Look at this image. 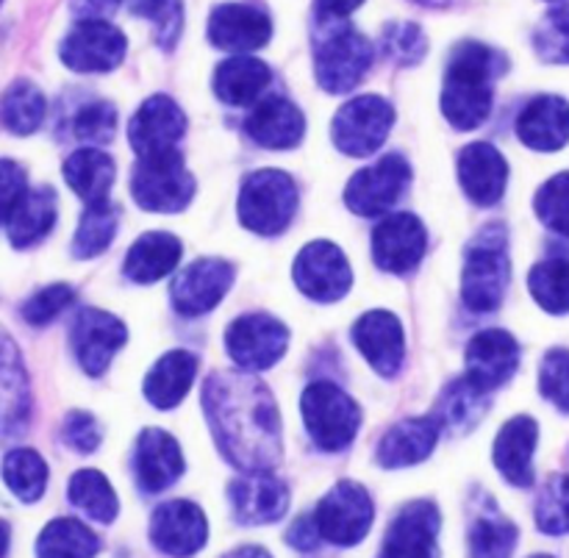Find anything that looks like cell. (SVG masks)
Listing matches in <instances>:
<instances>
[{
  "instance_id": "cell-1",
  "label": "cell",
  "mask_w": 569,
  "mask_h": 558,
  "mask_svg": "<svg viewBox=\"0 0 569 558\" xmlns=\"http://www.w3.org/2000/svg\"><path fill=\"white\" fill-rule=\"evenodd\" d=\"M203 411L222 456L242 472H270L281 459V415L250 372H211Z\"/></svg>"
},
{
  "instance_id": "cell-2",
  "label": "cell",
  "mask_w": 569,
  "mask_h": 558,
  "mask_svg": "<svg viewBox=\"0 0 569 558\" xmlns=\"http://www.w3.org/2000/svg\"><path fill=\"white\" fill-rule=\"evenodd\" d=\"M506 72V59L481 42H465L450 56L442 87V114L459 131L483 126L492 111V87Z\"/></svg>"
},
{
  "instance_id": "cell-3",
  "label": "cell",
  "mask_w": 569,
  "mask_h": 558,
  "mask_svg": "<svg viewBox=\"0 0 569 558\" xmlns=\"http://www.w3.org/2000/svg\"><path fill=\"white\" fill-rule=\"evenodd\" d=\"M509 237L500 222H492L467 248L465 272H461V298L467 309L476 315L498 311L509 289Z\"/></svg>"
},
{
  "instance_id": "cell-4",
  "label": "cell",
  "mask_w": 569,
  "mask_h": 558,
  "mask_svg": "<svg viewBox=\"0 0 569 558\" xmlns=\"http://www.w3.org/2000/svg\"><path fill=\"white\" fill-rule=\"evenodd\" d=\"M376 59L365 33L345 22H320L315 31V76L331 94H345L361 83Z\"/></svg>"
},
{
  "instance_id": "cell-5",
  "label": "cell",
  "mask_w": 569,
  "mask_h": 558,
  "mask_svg": "<svg viewBox=\"0 0 569 558\" xmlns=\"http://www.w3.org/2000/svg\"><path fill=\"white\" fill-rule=\"evenodd\" d=\"M131 195L144 211L172 215L192 203L194 178L178 150L137 159L131 172Z\"/></svg>"
},
{
  "instance_id": "cell-6",
  "label": "cell",
  "mask_w": 569,
  "mask_h": 558,
  "mask_svg": "<svg viewBox=\"0 0 569 558\" xmlns=\"http://www.w3.org/2000/svg\"><path fill=\"white\" fill-rule=\"evenodd\" d=\"M298 211V187L281 170H259L242 183L239 220L248 231L276 237L289 228Z\"/></svg>"
},
{
  "instance_id": "cell-7",
  "label": "cell",
  "mask_w": 569,
  "mask_h": 558,
  "mask_svg": "<svg viewBox=\"0 0 569 558\" xmlns=\"http://www.w3.org/2000/svg\"><path fill=\"white\" fill-rule=\"evenodd\" d=\"M303 420L317 448L339 454L353 445L361 426V411L342 389L328 381H317L303 392Z\"/></svg>"
},
{
  "instance_id": "cell-8",
  "label": "cell",
  "mask_w": 569,
  "mask_h": 558,
  "mask_svg": "<svg viewBox=\"0 0 569 558\" xmlns=\"http://www.w3.org/2000/svg\"><path fill=\"white\" fill-rule=\"evenodd\" d=\"M395 126V109L378 94H361L345 103L331 122L333 145L345 156L365 159L372 156Z\"/></svg>"
},
{
  "instance_id": "cell-9",
  "label": "cell",
  "mask_w": 569,
  "mask_h": 558,
  "mask_svg": "<svg viewBox=\"0 0 569 558\" xmlns=\"http://www.w3.org/2000/svg\"><path fill=\"white\" fill-rule=\"evenodd\" d=\"M315 520L326 542L350 548V545H359L370 534L372 520H376V506H372L370 492L361 484L339 481L320 500Z\"/></svg>"
},
{
  "instance_id": "cell-10",
  "label": "cell",
  "mask_w": 569,
  "mask_h": 558,
  "mask_svg": "<svg viewBox=\"0 0 569 558\" xmlns=\"http://www.w3.org/2000/svg\"><path fill=\"white\" fill-rule=\"evenodd\" d=\"M411 183V167L403 156H383L376 165L365 167L350 178L345 189V203L361 217H378L392 209Z\"/></svg>"
},
{
  "instance_id": "cell-11",
  "label": "cell",
  "mask_w": 569,
  "mask_h": 558,
  "mask_svg": "<svg viewBox=\"0 0 569 558\" xmlns=\"http://www.w3.org/2000/svg\"><path fill=\"white\" fill-rule=\"evenodd\" d=\"M287 326L270 315H244L233 320L226 331L228 356L244 372L270 370L287 353Z\"/></svg>"
},
{
  "instance_id": "cell-12",
  "label": "cell",
  "mask_w": 569,
  "mask_h": 558,
  "mask_svg": "<svg viewBox=\"0 0 569 558\" xmlns=\"http://www.w3.org/2000/svg\"><path fill=\"white\" fill-rule=\"evenodd\" d=\"M295 283L300 292L320 303H333L345 298L353 287V270L342 250L331 242H311L295 259Z\"/></svg>"
},
{
  "instance_id": "cell-13",
  "label": "cell",
  "mask_w": 569,
  "mask_h": 558,
  "mask_svg": "<svg viewBox=\"0 0 569 558\" xmlns=\"http://www.w3.org/2000/svg\"><path fill=\"white\" fill-rule=\"evenodd\" d=\"M126 33L109 20H81L61 42V61L76 72H109L126 59Z\"/></svg>"
},
{
  "instance_id": "cell-14",
  "label": "cell",
  "mask_w": 569,
  "mask_h": 558,
  "mask_svg": "<svg viewBox=\"0 0 569 558\" xmlns=\"http://www.w3.org/2000/svg\"><path fill=\"white\" fill-rule=\"evenodd\" d=\"M183 133H187V117H183L181 106L167 94H153L131 117L128 142H131L137 159H144V156L176 150Z\"/></svg>"
},
{
  "instance_id": "cell-15",
  "label": "cell",
  "mask_w": 569,
  "mask_h": 558,
  "mask_svg": "<svg viewBox=\"0 0 569 558\" xmlns=\"http://www.w3.org/2000/svg\"><path fill=\"white\" fill-rule=\"evenodd\" d=\"M439 526L442 517L431 500L403 506L383 537L378 558H439Z\"/></svg>"
},
{
  "instance_id": "cell-16",
  "label": "cell",
  "mask_w": 569,
  "mask_h": 558,
  "mask_svg": "<svg viewBox=\"0 0 569 558\" xmlns=\"http://www.w3.org/2000/svg\"><path fill=\"white\" fill-rule=\"evenodd\" d=\"M233 283V267L226 259H200L172 281V306L178 315L198 317L214 309Z\"/></svg>"
},
{
  "instance_id": "cell-17",
  "label": "cell",
  "mask_w": 569,
  "mask_h": 558,
  "mask_svg": "<svg viewBox=\"0 0 569 558\" xmlns=\"http://www.w3.org/2000/svg\"><path fill=\"white\" fill-rule=\"evenodd\" d=\"M272 22L256 3H222L209 17V39L228 53H250L270 42Z\"/></svg>"
},
{
  "instance_id": "cell-18",
  "label": "cell",
  "mask_w": 569,
  "mask_h": 558,
  "mask_svg": "<svg viewBox=\"0 0 569 558\" xmlns=\"http://www.w3.org/2000/svg\"><path fill=\"white\" fill-rule=\"evenodd\" d=\"M426 228L415 215H392L372 231V259L383 272L406 276L426 256Z\"/></svg>"
},
{
  "instance_id": "cell-19",
  "label": "cell",
  "mask_w": 569,
  "mask_h": 558,
  "mask_svg": "<svg viewBox=\"0 0 569 558\" xmlns=\"http://www.w3.org/2000/svg\"><path fill=\"white\" fill-rule=\"evenodd\" d=\"M209 526L203 511L189 500H170L159 506L150 520V539L156 548L170 558H189L203 550Z\"/></svg>"
},
{
  "instance_id": "cell-20",
  "label": "cell",
  "mask_w": 569,
  "mask_h": 558,
  "mask_svg": "<svg viewBox=\"0 0 569 558\" xmlns=\"http://www.w3.org/2000/svg\"><path fill=\"white\" fill-rule=\"evenodd\" d=\"M126 342V326L100 309H83L72 322V350L87 376H103L111 356Z\"/></svg>"
},
{
  "instance_id": "cell-21",
  "label": "cell",
  "mask_w": 569,
  "mask_h": 558,
  "mask_svg": "<svg viewBox=\"0 0 569 558\" xmlns=\"http://www.w3.org/2000/svg\"><path fill=\"white\" fill-rule=\"evenodd\" d=\"M520 367V345L506 331H481L467 345L465 378L481 392L503 387Z\"/></svg>"
},
{
  "instance_id": "cell-22",
  "label": "cell",
  "mask_w": 569,
  "mask_h": 558,
  "mask_svg": "<svg viewBox=\"0 0 569 558\" xmlns=\"http://www.w3.org/2000/svg\"><path fill=\"white\" fill-rule=\"evenodd\" d=\"M353 342L378 376H398L403 365V328L392 311L378 309L361 315L353 326Z\"/></svg>"
},
{
  "instance_id": "cell-23",
  "label": "cell",
  "mask_w": 569,
  "mask_h": 558,
  "mask_svg": "<svg viewBox=\"0 0 569 558\" xmlns=\"http://www.w3.org/2000/svg\"><path fill=\"white\" fill-rule=\"evenodd\" d=\"M233 511L244 526H270L287 515L289 492L270 472H242V478L228 487Z\"/></svg>"
},
{
  "instance_id": "cell-24",
  "label": "cell",
  "mask_w": 569,
  "mask_h": 558,
  "mask_svg": "<svg viewBox=\"0 0 569 558\" xmlns=\"http://www.w3.org/2000/svg\"><path fill=\"white\" fill-rule=\"evenodd\" d=\"M133 472L142 492L159 495L170 489L183 472V456L176 439L159 428L139 434L137 450H133Z\"/></svg>"
},
{
  "instance_id": "cell-25",
  "label": "cell",
  "mask_w": 569,
  "mask_h": 558,
  "mask_svg": "<svg viewBox=\"0 0 569 558\" xmlns=\"http://www.w3.org/2000/svg\"><path fill=\"white\" fill-rule=\"evenodd\" d=\"M459 181L472 203L495 206L506 195L509 165L495 145L472 142L459 156Z\"/></svg>"
},
{
  "instance_id": "cell-26",
  "label": "cell",
  "mask_w": 569,
  "mask_h": 558,
  "mask_svg": "<svg viewBox=\"0 0 569 558\" xmlns=\"http://www.w3.org/2000/svg\"><path fill=\"white\" fill-rule=\"evenodd\" d=\"M244 131L256 145L270 150H289L303 142L306 117L292 100L267 98L256 106L253 114L244 122Z\"/></svg>"
},
{
  "instance_id": "cell-27",
  "label": "cell",
  "mask_w": 569,
  "mask_h": 558,
  "mask_svg": "<svg viewBox=\"0 0 569 558\" xmlns=\"http://www.w3.org/2000/svg\"><path fill=\"white\" fill-rule=\"evenodd\" d=\"M517 137L533 150H559L569 142V103L559 94H539L517 117Z\"/></svg>"
},
{
  "instance_id": "cell-28",
  "label": "cell",
  "mask_w": 569,
  "mask_h": 558,
  "mask_svg": "<svg viewBox=\"0 0 569 558\" xmlns=\"http://www.w3.org/2000/svg\"><path fill=\"white\" fill-rule=\"evenodd\" d=\"M539 428L531 417H515L500 428L495 439V467L515 487L528 489L533 484V450H537Z\"/></svg>"
},
{
  "instance_id": "cell-29",
  "label": "cell",
  "mask_w": 569,
  "mask_h": 558,
  "mask_svg": "<svg viewBox=\"0 0 569 558\" xmlns=\"http://www.w3.org/2000/svg\"><path fill=\"white\" fill-rule=\"evenodd\" d=\"M439 426L433 417H415L400 426L389 428L387 437L378 445V465L387 470H400V467L420 465L437 448Z\"/></svg>"
},
{
  "instance_id": "cell-30",
  "label": "cell",
  "mask_w": 569,
  "mask_h": 558,
  "mask_svg": "<svg viewBox=\"0 0 569 558\" xmlns=\"http://www.w3.org/2000/svg\"><path fill=\"white\" fill-rule=\"evenodd\" d=\"M194 372H198V359L187 350H172V353L161 356L144 378V398L156 409H172L192 389Z\"/></svg>"
},
{
  "instance_id": "cell-31",
  "label": "cell",
  "mask_w": 569,
  "mask_h": 558,
  "mask_svg": "<svg viewBox=\"0 0 569 558\" xmlns=\"http://www.w3.org/2000/svg\"><path fill=\"white\" fill-rule=\"evenodd\" d=\"M181 261V242L172 233L153 231L133 242L126 256V276L137 283H153L170 276Z\"/></svg>"
},
{
  "instance_id": "cell-32",
  "label": "cell",
  "mask_w": 569,
  "mask_h": 558,
  "mask_svg": "<svg viewBox=\"0 0 569 558\" xmlns=\"http://www.w3.org/2000/svg\"><path fill=\"white\" fill-rule=\"evenodd\" d=\"M270 83V67L250 56H233L214 72V92L228 106H248L261 98Z\"/></svg>"
},
{
  "instance_id": "cell-33",
  "label": "cell",
  "mask_w": 569,
  "mask_h": 558,
  "mask_svg": "<svg viewBox=\"0 0 569 558\" xmlns=\"http://www.w3.org/2000/svg\"><path fill=\"white\" fill-rule=\"evenodd\" d=\"M64 178L87 206L106 203L114 183V161L98 148H81L64 161Z\"/></svg>"
},
{
  "instance_id": "cell-34",
  "label": "cell",
  "mask_w": 569,
  "mask_h": 558,
  "mask_svg": "<svg viewBox=\"0 0 569 558\" xmlns=\"http://www.w3.org/2000/svg\"><path fill=\"white\" fill-rule=\"evenodd\" d=\"M56 222V192L50 187L28 189L26 198L9 217V242L14 248H31L42 242Z\"/></svg>"
},
{
  "instance_id": "cell-35",
  "label": "cell",
  "mask_w": 569,
  "mask_h": 558,
  "mask_svg": "<svg viewBox=\"0 0 569 558\" xmlns=\"http://www.w3.org/2000/svg\"><path fill=\"white\" fill-rule=\"evenodd\" d=\"M489 409L487 392L470 383L467 378H459L456 383H450L445 389V395L439 398L437 411H433V420H437L439 431L450 434H465L470 428H476V422L481 420L483 411Z\"/></svg>"
},
{
  "instance_id": "cell-36",
  "label": "cell",
  "mask_w": 569,
  "mask_h": 558,
  "mask_svg": "<svg viewBox=\"0 0 569 558\" xmlns=\"http://www.w3.org/2000/svg\"><path fill=\"white\" fill-rule=\"evenodd\" d=\"M98 550L100 539L72 517L48 522L37 542V558H94Z\"/></svg>"
},
{
  "instance_id": "cell-37",
  "label": "cell",
  "mask_w": 569,
  "mask_h": 558,
  "mask_svg": "<svg viewBox=\"0 0 569 558\" xmlns=\"http://www.w3.org/2000/svg\"><path fill=\"white\" fill-rule=\"evenodd\" d=\"M44 120V94L31 81H17L0 98V126L17 137H28Z\"/></svg>"
},
{
  "instance_id": "cell-38",
  "label": "cell",
  "mask_w": 569,
  "mask_h": 558,
  "mask_svg": "<svg viewBox=\"0 0 569 558\" xmlns=\"http://www.w3.org/2000/svg\"><path fill=\"white\" fill-rule=\"evenodd\" d=\"M70 504L98 522H111L120 511L114 489L98 470H78L70 478Z\"/></svg>"
},
{
  "instance_id": "cell-39",
  "label": "cell",
  "mask_w": 569,
  "mask_h": 558,
  "mask_svg": "<svg viewBox=\"0 0 569 558\" xmlns=\"http://www.w3.org/2000/svg\"><path fill=\"white\" fill-rule=\"evenodd\" d=\"M3 481L22 504H33L48 487V465L37 450H11L3 459Z\"/></svg>"
},
{
  "instance_id": "cell-40",
  "label": "cell",
  "mask_w": 569,
  "mask_h": 558,
  "mask_svg": "<svg viewBox=\"0 0 569 558\" xmlns=\"http://www.w3.org/2000/svg\"><path fill=\"white\" fill-rule=\"evenodd\" d=\"M117 233V209L106 200V203L87 206L78 226L76 239H72V256L76 259H94L103 253L111 245Z\"/></svg>"
},
{
  "instance_id": "cell-41",
  "label": "cell",
  "mask_w": 569,
  "mask_h": 558,
  "mask_svg": "<svg viewBox=\"0 0 569 558\" xmlns=\"http://www.w3.org/2000/svg\"><path fill=\"white\" fill-rule=\"evenodd\" d=\"M533 300L550 315H567L569 311V261L550 259L542 261L528 276Z\"/></svg>"
},
{
  "instance_id": "cell-42",
  "label": "cell",
  "mask_w": 569,
  "mask_h": 558,
  "mask_svg": "<svg viewBox=\"0 0 569 558\" xmlns=\"http://www.w3.org/2000/svg\"><path fill=\"white\" fill-rule=\"evenodd\" d=\"M517 528L498 511H487L470 531V558H509L515 554Z\"/></svg>"
},
{
  "instance_id": "cell-43",
  "label": "cell",
  "mask_w": 569,
  "mask_h": 558,
  "mask_svg": "<svg viewBox=\"0 0 569 558\" xmlns=\"http://www.w3.org/2000/svg\"><path fill=\"white\" fill-rule=\"evenodd\" d=\"M533 48L548 64H569V3L556 6L539 22Z\"/></svg>"
},
{
  "instance_id": "cell-44",
  "label": "cell",
  "mask_w": 569,
  "mask_h": 558,
  "mask_svg": "<svg viewBox=\"0 0 569 558\" xmlns=\"http://www.w3.org/2000/svg\"><path fill=\"white\" fill-rule=\"evenodd\" d=\"M537 526L550 537L569 534V476H553L537 500Z\"/></svg>"
},
{
  "instance_id": "cell-45",
  "label": "cell",
  "mask_w": 569,
  "mask_h": 558,
  "mask_svg": "<svg viewBox=\"0 0 569 558\" xmlns=\"http://www.w3.org/2000/svg\"><path fill=\"white\" fill-rule=\"evenodd\" d=\"M533 209L550 231L569 237V172H559L548 183H542Z\"/></svg>"
},
{
  "instance_id": "cell-46",
  "label": "cell",
  "mask_w": 569,
  "mask_h": 558,
  "mask_svg": "<svg viewBox=\"0 0 569 558\" xmlns=\"http://www.w3.org/2000/svg\"><path fill=\"white\" fill-rule=\"evenodd\" d=\"M133 14L148 17L156 26V42L172 48L181 33V0H128Z\"/></svg>"
},
{
  "instance_id": "cell-47",
  "label": "cell",
  "mask_w": 569,
  "mask_h": 558,
  "mask_svg": "<svg viewBox=\"0 0 569 558\" xmlns=\"http://www.w3.org/2000/svg\"><path fill=\"white\" fill-rule=\"evenodd\" d=\"M428 39L420 26L415 22H395L383 33V53L395 61V64H417L426 56Z\"/></svg>"
},
{
  "instance_id": "cell-48",
  "label": "cell",
  "mask_w": 569,
  "mask_h": 558,
  "mask_svg": "<svg viewBox=\"0 0 569 558\" xmlns=\"http://www.w3.org/2000/svg\"><path fill=\"white\" fill-rule=\"evenodd\" d=\"M539 392L569 415V350H550L539 367Z\"/></svg>"
},
{
  "instance_id": "cell-49",
  "label": "cell",
  "mask_w": 569,
  "mask_h": 558,
  "mask_svg": "<svg viewBox=\"0 0 569 558\" xmlns=\"http://www.w3.org/2000/svg\"><path fill=\"white\" fill-rule=\"evenodd\" d=\"M72 300H76V292H72V287H67V283L44 287L22 303V320L31 322V326H48V322H53Z\"/></svg>"
},
{
  "instance_id": "cell-50",
  "label": "cell",
  "mask_w": 569,
  "mask_h": 558,
  "mask_svg": "<svg viewBox=\"0 0 569 558\" xmlns=\"http://www.w3.org/2000/svg\"><path fill=\"white\" fill-rule=\"evenodd\" d=\"M117 128V111L114 106L106 103V100H98V103L83 106L76 114V122H72V131L81 142H109L114 137Z\"/></svg>"
},
{
  "instance_id": "cell-51",
  "label": "cell",
  "mask_w": 569,
  "mask_h": 558,
  "mask_svg": "<svg viewBox=\"0 0 569 558\" xmlns=\"http://www.w3.org/2000/svg\"><path fill=\"white\" fill-rule=\"evenodd\" d=\"M64 442L78 454H94L98 445L103 442V431H100L98 420L87 411H70L64 420V431H61Z\"/></svg>"
},
{
  "instance_id": "cell-52",
  "label": "cell",
  "mask_w": 569,
  "mask_h": 558,
  "mask_svg": "<svg viewBox=\"0 0 569 558\" xmlns=\"http://www.w3.org/2000/svg\"><path fill=\"white\" fill-rule=\"evenodd\" d=\"M26 192V170L17 161L0 159V226L9 222V217L14 215Z\"/></svg>"
},
{
  "instance_id": "cell-53",
  "label": "cell",
  "mask_w": 569,
  "mask_h": 558,
  "mask_svg": "<svg viewBox=\"0 0 569 558\" xmlns=\"http://www.w3.org/2000/svg\"><path fill=\"white\" fill-rule=\"evenodd\" d=\"M320 528H317V520L315 515H303L298 517V520L292 522V528H289L287 534V542L292 545V548L298 550H315L317 545H320Z\"/></svg>"
},
{
  "instance_id": "cell-54",
  "label": "cell",
  "mask_w": 569,
  "mask_h": 558,
  "mask_svg": "<svg viewBox=\"0 0 569 558\" xmlns=\"http://www.w3.org/2000/svg\"><path fill=\"white\" fill-rule=\"evenodd\" d=\"M365 0H315L317 22H342L345 17L353 14Z\"/></svg>"
},
{
  "instance_id": "cell-55",
  "label": "cell",
  "mask_w": 569,
  "mask_h": 558,
  "mask_svg": "<svg viewBox=\"0 0 569 558\" xmlns=\"http://www.w3.org/2000/svg\"><path fill=\"white\" fill-rule=\"evenodd\" d=\"M120 3L122 0H70V9L83 20H106L120 9Z\"/></svg>"
},
{
  "instance_id": "cell-56",
  "label": "cell",
  "mask_w": 569,
  "mask_h": 558,
  "mask_svg": "<svg viewBox=\"0 0 569 558\" xmlns=\"http://www.w3.org/2000/svg\"><path fill=\"white\" fill-rule=\"evenodd\" d=\"M222 558H272V556L267 554L264 548H256V545H250V548H239V550H233V554H228Z\"/></svg>"
},
{
  "instance_id": "cell-57",
  "label": "cell",
  "mask_w": 569,
  "mask_h": 558,
  "mask_svg": "<svg viewBox=\"0 0 569 558\" xmlns=\"http://www.w3.org/2000/svg\"><path fill=\"white\" fill-rule=\"evenodd\" d=\"M6 550H9V526L0 520V558L6 556Z\"/></svg>"
},
{
  "instance_id": "cell-58",
  "label": "cell",
  "mask_w": 569,
  "mask_h": 558,
  "mask_svg": "<svg viewBox=\"0 0 569 558\" xmlns=\"http://www.w3.org/2000/svg\"><path fill=\"white\" fill-rule=\"evenodd\" d=\"M531 558H553V556H531Z\"/></svg>"
},
{
  "instance_id": "cell-59",
  "label": "cell",
  "mask_w": 569,
  "mask_h": 558,
  "mask_svg": "<svg viewBox=\"0 0 569 558\" xmlns=\"http://www.w3.org/2000/svg\"><path fill=\"white\" fill-rule=\"evenodd\" d=\"M553 3H556V0H553Z\"/></svg>"
}]
</instances>
